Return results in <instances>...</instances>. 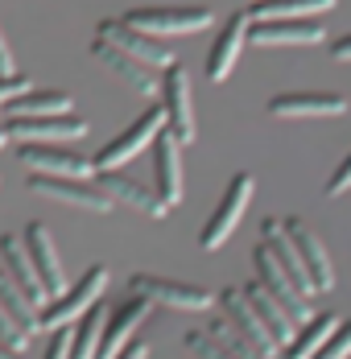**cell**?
Wrapping results in <instances>:
<instances>
[{
  "label": "cell",
  "mask_w": 351,
  "mask_h": 359,
  "mask_svg": "<svg viewBox=\"0 0 351 359\" xmlns=\"http://www.w3.org/2000/svg\"><path fill=\"white\" fill-rule=\"evenodd\" d=\"M161 108H166V128L174 133L182 144H190L199 137V124H194V100H190V74L186 67H170L161 79Z\"/></svg>",
  "instance_id": "obj_8"
},
{
  "label": "cell",
  "mask_w": 351,
  "mask_h": 359,
  "mask_svg": "<svg viewBox=\"0 0 351 359\" xmlns=\"http://www.w3.org/2000/svg\"><path fill=\"white\" fill-rule=\"evenodd\" d=\"M343 323L335 310H322L314 318H306V323L298 326V334H293V343L285 347V359H318L322 355V347H326V339L335 334V326Z\"/></svg>",
  "instance_id": "obj_26"
},
{
  "label": "cell",
  "mask_w": 351,
  "mask_h": 359,
  "mask_svg": "<svg viewBox=\"0 0 351 359\" xmlns=\"http://www.w3.org/2000/svg\"><path fill=\"white\" fill-rule=\"evenodd\" d=\"M17 161L29 174H50V178H95V161H87L83 153L62 149V144H21Z\"/></svg>",
  "instance_id": "obj_9"
},
{
  "label": "cell",
  "mask_w": 351,
  "mask_h": 359,
  "mask_svg": "<svg viewBox=\"0 0 351 359\" xmlns=\"http://www.w3.org/2000/svg\"><path fill=\"white\" fill-rule=\"evenodd\" d=\"M91 54H95V58H100L116 79H124L137 95H145V100H153V95L161 91V83L153 79V67H145L140 58L124 54L120 46H112V41H104V37H91Z\"/></svg>",
  "instance_id": "obj_16"
},
{
  "label": "cell",
  "mask_w": 351,
  "mask_h": 359,
  "mask_svg": "<svg viewBox=\"0 0 351 359\" xmlns=\"http://www.w3.org/2000/svg\"><path fill=\"white\" fill-rule=\"evenodd\" d=\"M252 190H256V178H252V174H236V178L227 182V190L219 194V203L211 207L207 223H203V231H199V248L215 252V248L227 244V236L240 227L248 203H252Z\"/></svg>",
  "instance_id": "obj_3"
},
{
  "label": "cell",
  "mask_w": 351,
  "mask_h": 359,
  "mask_svg": "<svg viewBox=\"0 0 351 359\" xmlns=\"http://www.w3.org/2000/svg\"><path fill=\"white\" fill-rule=\"evenodd\" d=\"M145 355H149V343H137V339H133V343H128L116 359H145Z\"/></svg>",
  "instance_id": "obj_38"
},
{
  "label": "cell",
  "mask_w": 351,
  "mask_h": 359,
  "mask_svg": "<svg viewBox=\"0 0 351 359\" xmlns=\"http://www.w3.org/2000/svg\"><path fill=\"white\" fill-rule=\"evenodd\" d=\"M0 120H4V108H0Z\"/></svg>",
  "instance_id": "obj_43"
},
{
  "label": "cell",
  "mask_w": 351,
  "mask_h": 359,
  "mask_svg": "<svg viewBox=\"0 0 351 359\" xmlns=\"http://www.w3.org/2000/svg\"><path fill=\"white\" fill-rule=\"evenodd\" d=\"M252 277H256V281H260V285L269 289L281 306L298 318V326L306 323V318H314V302H310V297L298 289V281L281 269V260L273 256L269 244H256V248H252Z\"/></svg>",
  "instance_id": "obj_6"
},
{
  "label": "cell",
  "mask_w": 351,
  "mask_h": 359,
  "mask_svg": "<svg viewBox=\"0 0 351 359\" xmlns=\"http://www.w3.org/2000/svg\"><path fill=\"white\" fill-rule=\"evenodd\" d=\"M0 302L13 310V318L21 323V330H25L29 339L41 330V302H37L34 293L21 285V281H17V277L4 269V264H0Z\"/></svg>",
  "instance_id": "obj_25"
},
{
  "label": "cell",
  "mask_w": 351,
  "mask_h": 359,
  "mask_svg": "<svg viewBox=\"0 0 351 359\" xmlns=\"http://www.w3.org/2000/svg\"><path fill=\"white\" fill-rule=\"evenodd\" d=\"M153 178H157L153 186L166 198V207H178L186 182H182V141L170 128H161V137L153 141Z\"/></svg>",
  "instance_id": "obj_17"
},
{
  "label": "cell",
  "mask_w": 351,
  "mask_h": 359,
  "mask_svg": "<svg viewBox=\"0 0 351 359\" xmlns=\"http://www.w3.org/2000/svg\"><path fill=\"white\" fill-rule=\"evenodd\" d=\"M87 137L79 116H37V120H8V141L17 144H70Z\"/></svg>",
  "instance_id": "obj_14"
},
{
  "label": "cell",
  "mask_w": 351,
  "mask_h": 359,
  "mask_svg": "<svg viewBox=\"0 0 351 359\" xmlns=\"http://www.w3.org/2000/svg\"><path fill=\"white\" fill-rule=\"evenodd\" d=\"M149 310H153V302H145V297H128L124 306H112V314H107V326H104V347H100V359H116L128 343H133V334L140 330V323L149 318Z\"/></svg>",
  "instance_id": "obj_21"
},
{
  "label": "cell",
  "mask_w": 351,
  "mask_h": 359,
  "mask_svg": "<svg viewBox=\"0 0 351 359\" xmlns=\"http://www.w3.org/2000/svg\"><path fill=\"white\" fill-rule=\"evenodd\" d=\"M244 293H248V302L256 306V314L265 318V326L277 334V343H281V347H289V343H293V334H298V318H293V314H289V310H285V306H281L277 297L260 285L256 277L244 285Z\"/></svg>",
  "instance_id": "obj_24"
},
{
  "label": "cell",
  "mask_w": 351,
  "mask_h": 359,
  "mask_svg": "<svg viewBox=\"0 0 351 359\" xmlns=\"http://www.w3.org/2000/svg\"><path fill=\"white\" fill-rule=\"evenodd\" d=\"M335 4L339 0H265V4H252V21H314Z\"/></svg>",
  "instance_id": "obj_29"
},
{
  "label": "cell",
  "mask_w": 351,
  "mask_h": 359,
  "mask_svg": "<svg viewBox=\"0 0 351 359\" xmlns=\"http://www.w3.org/2000/svg\"><path fill=\"white\" fill-rule=\"evenodd\" d=\"M0 359H25V355H21V351H13L8 343H0Z\"/></svg>",
  "instance_id": "obj_40"
},
{
  "label": "cell",
  "mask_w": 351,
  "mask_h": 359,
  "mask_svg": "<svg viewBox=\"0 0 351 359\" xmlns=\"http://www.w3.org/2000/svg\"><path fill=\"white\" fill-rule=\"evenodd\" d=\"M347 190H351V153L335 165V174L326 182V198H339V194H347Z\"/></svg>",
  "instance_id": "obj_35"
},
{
  "label": "cell",
  "mask_w": 351,
  "mask_h": 359,
  "mask_svg": "<svg viewBox=\"0 0 351 359\" xmlns=\"http://www.w3.org/2000/svg\"><path fill=\"white\" fill-rule=\"evenodd\" d=\"M70 111H74V100L67 91H37L34 87L4 108V120H37V116H70Z\"/></svg>",
  "instance_id": "obj_28"
},
{
  "label": "cell",
  "mask_w": 351,
  "mask_h": 359,
  "mask_svg": "<svg viewBox=\"0 0 351 359\" xmlns=\"http://www.w3.org/2000/svg\"><path fill=\"white\" fill-rule=\"evenodd\" d=\"M25 91H34L29 74H0V108H8L13 100H21Z\"/></svg>",
  "instance_id": "obj_34"
},
{
  "label": "cell",
  "mask_w": 351,
  "mask_h": 359,
  "mask_svg": "<svg viewBox=\"0 0 351 359\" xmlns=\"http://www.w3.org/2000/svg\"><path fill=\"white\" fill-rule=\"evenodd\" d=\"M331 58H335V62H351V34H343L331 46Z\"/></svg>",
  "instance_id": "obj_37"
},
{
  "label": "cell",
  "mask_w": 351,
  "mask_h": 359,
  "mask_svg": "<svg viewBox=\"0 0 351 359\" xmlns=\"http://www.w3.org/2000/svg\"><path fill=\"white\" fill-rule=\"evenodd\" d=\"M343 111H347V95H335V91H285L269 100V116L277 120H326Z\"/></svg>",
  "instance_id": "obj_12"
},
{
  "label": "cell",
  "mask_w": 351,
  "mask_h": 359,
  "mask_svg": "<svg viewBox=\"0 0 351 359\" xmlns=\"http://www.w3.org/2000/svg\"><path fill=\"white\" fill-rule=\"evenodd\" d=\"M207 330L223 343V347H227V351H232V355H240V359H269L265 351H260V343H256V339H248L244 330L232 323L223 310H219V314L211 310V314H207Z\"/></svg>",
  "instance_id": "obj_30"
},
{
  "label": "cell",
  "mask_w": 351,
  "mask_h": 359,
  "mask_svg": "<svg viewBox=\"0 0 351 359\" xmlns=\"http://www.w3.org/2000/svg\"><path fill=\"white\" fill-rule=\"evenodd\" d=\"M25 244H29V256L37 264V277H41V289H46V302L50 297H62L67 293V273H62V260H58V248H54V236L46 223H29L25 231Z\"/></svg>",
  "instance_id": "obj_15"
},
{
  "label": "cell",
  "mask_w": 351,
  "mask_h": 359,
  "mask_svg": "<svg viewBox=\"0 0 351 359\" xmlns=\"http://www.w3.org/2000/svg\"><path fill=\"white\" fill-rule=\"evenodd\" d=\"M248 13H232L227 21H223V29L215 34V41H211L207 50V83H223L227 74L236 71V62H240V50L248 46Z\"/></svg>",
  "instance_id": "obj_13"
},
{
  "label": "cell",
  "mask_w": 351,
  "mask_h": 359,
  "mask_svg": "<svg viewBox=\"0 0 351 359\" xmlns=\"http://www.w3.org/2000/svg\"><path fill=\"white\" fill-rule=\"evenodd\" d=\"M112 306H91L79 323L70 326V359H100V347H104V326Z\"/></svg>",
  "instance_id": "obj_27"
},
{
  "label": "cell",
  "mask_w": 351,
  "mask_h": 359,
  "mask_svg": "<svg viewBox=\"0 0 351 359\" xmlns=\"http://www.w3.org/2000/svg\"><path fill=\"white\" fill-rule=\"evenodd\" d=\"M95 37H104V41H112V46H120L124 54H133V58H140L145 67H161V71H170L174 67V50H166L157 37L140 34V29H133L128 21H100L95 25Z\"/></svg>",
  "instance_id": "obj_11"
},
{
  "label": "cell",
  "mask_w": 351,
  "mask_h": 359,
  "mask_svg": "<svg viewBox=\"0 0 351 359\" xmlns=\"http://www.w3.org/2000/svg\"><path fill=\"white\" fill-rule=\"evenodd\" d=\"M260 244H269L273 248V256L281 260V269L298 281V289L314 302V277H310V269H306V260H302V252H298V244H293V236L285 231V219H265L260 223Z\"/></svg>",
  "instance_id": "obj_19"
},
{
  "label": "cell",
  "mask_w": 351,
  "mask_h": 359,
  "mask_svg": "<svg viewBox=\"0 0 351 359\" xmlns=\"http://www.w3.org/2000/svg\"><path fill=\"white\" fill-rule=\"evenodd\" d=\"M0 74H13V50H8L4 34H0Z\"/></svg>",
  "instance_id": "obj_39"
},
{
  "label": "cell",
  "mask_w": 351,
  "mask_h": 359,
  "mask_svg": "<svg viewBox=\"0 0 351 359\" xmlns=\"http://www.w3.org/2000/svg\"><path fill=\"white\" fill-rule=\"evenodd\" d=\"M107 293V269L104 264H91L79 281H70L62 297H50L41 306V330H67L74 326L91 306H100Z\"/></svg>",
  "instance_id": "obj_1"
},
{
  "label": "cell",
  "mask_w": 351,
  "mask_h": 359,
  "mask_svg": "<svg viewBox=\"0 0 351 359\" xmlns=\"http://www.w3.org/2000/svg\"><path fill=\"white\" fill-rule=\"evenodd\" d=\"M4 144H8V128H4V124H0V149H4Z\"/></svg>",
  "instance_id": "obj_41"
},
{
  "label": "cell",
  "mask_w": 351,
  "mask_h": 359,
  "mask_svg": "<svg viewBox=\"0 0 351 359\" xmlns=\"http://www.w3.org/2000/svg\"><path fill=\"white\" fill-rule=\"evenodd\" d=\"M186 347L194 351V359H240V355H232L211 330H190V334H186Z\"/></svg>",
  "instance_id": "obj_31"
},
{
  "label": "cell",
  "mask_w": 351,
  "mask_h": 359,
  "mask_svg": "<svg viewBox=\"0 0 351 359\" xmlns=\"http://www.w3.org/2000/svg\"><path fill=\"white\" fill-rule=\"evenodd\" d=\"M41 359H70V326L67 330H54V339H50V347L41 351Z\"/></svg>",
  "instance_id": "obj_36"
},
{
  "label": "cell",
  "mask_w": 351,
  "mask_h": 359,
  "mask_svg": "<svg viewBox=\"0 0 351 359\" xmlns=\"http://www.w3.org/2000/svg\"><path fill=\"white\" fill-rule=\"evenodd\" d=\"M95 186L104 190L112 203H124V207H133V211H140V215L149 219H166V198L157 194V186H149V182L140 178H128V174H120V170H95Z\"/></svg>",
  "instance_id": "obj_10"
},
{
  "label": "cell",
  "mask_w": 351,
  "mask_h": 359,
  "mask_svg": "<svg viewBox=\"0 0 351 359\" xmlns=\"http://www.w3.org/2000/svg\"><path fill=\"white\" fill-rule=\"evenodd\" d=\"M133 297H145L153 306H170V310H186V314H207L215 310V293L194 281H170V277H149V273H133Z\"/></svg>",
  "instance_id": "obj_4"
},
{
  "label": "cell",
  "mask_w": 351,
  "mask_h": 359,
  "mask_svg": "<svg viewBox=\"0 0 351 359\" xmlns=\"http://www.w3.org/2000/svg\"><path fill=\"white\" fill-rule=\"evenodd\" d=\"M219 310H223V314H227L232 323L240 326V330H244L248 339H256L265 355H269V359H277V351H281L277 334H273V330L265 326V318L256 314V306L248 302L244 285H232V289H223V293H219Z\"/></svg>",
  "instance_id": "obj_18"
},
{
  "label": "cell",
  "mask_w": 351,
  "mask_h": 359,
  "mask_svg": "<svg viewBox=\"0 0 351 359\" xmlns=\"http://www.w3.org/2000/svg\"><path fill=\"white\" fill-rule=\"evenodd\" d=\"M120 21L149 37H170V34H199L215 25V13L207 4H149V8H128Z\"/></svg>",
  "instance_id": "obj_2"
},
{
  "label": "cell",
  "mask_w": 351,
  "mask_h": 359,
  "mask_svg": "<svg viewBox=\"0 0 351 359\" xmlns=\"http://www.w3.org/2000/svg\"><path fill=\"white\" fill-rule=\"evenodd\" d=\"M318 359H351V318H343L335 326V334L326 339V347H322Z\"/></svg>",
  "instance_id": "obj_33"
},
{
  "label": "cell",
  "mask_w": 351,
  "mask_h": 359,
  "mask_svg": "<svg viewBox=\"0 0 351 359\" xmlns=\"http://www.w3.org/2000/svg\"><path fill=\"white\" fill-rule=\"evenodd\" d=\"M285 231L293 236V244L302 252V260H306V269H310V277H314V289L318 293H331L335 289V264H331V256L322 248V240H318V231L310 223H302L298 215L285 219Z\"/></svg>",
  "instance_id": "obj_22"
},
{
  "label": "cell",
  "mask_w": 351,
  "mask_h": 359,
  "mask_svg": "<svg viewBox=\"0 0 351 359\" xmlns=\"http://www.w3.org/2000/svg\"><path fill=\"white\" fill-rule=\"evenodd\" d=\"M29 190L41 194V198H50V203L79 207V211H91V215H107V211L116 207L91 178H50V174H29Z\"/></svg>",
  "instance_id": "obj_7"
},
{
  "label": "cell",
  "mask_w": 351,
  "mask_h": 359,
  "mask_svg": "<svg viewBox=\"0 0 351 359\" xmlns=\"http://www.w3.org/2000/svg\"><path fill=\"white\" fill-rule=\"evenodd\" d=\"M326 29L318 21H252L248 25V46L273 50V46H318Z\"/></svg>",
  "instance_id": "obj_20"
},
{
  "label": "cell",
  "mask_w": 351,
  "mask_h": 359,
  "mask_svg": "<svg viewBox=\"0 0 351 359\" xmlns=\"http://www.w3.org/2000/svg\"><path fill=\"white\" fill-rule=\"evenodd\" d=\"M252 4H265V0H252Z\"/></svg>",
  "instance_id": "obj_42"
},
{
  "label": "cell",
  "mask_w": 351,
  "mask_h": 359,
  "mask_svg": "<svg viewBox=\"0 0 351 359\" xmlns=\"http://www.w3.org/2000/svg\"><path fill=\"white\" fill-rule=\"evenodd\" d=\"M0 260H4V269H8V273H13V277H17V281H21V285L46 306V289H41V277H37V264H34V256H29L25 236L4 231V236H0Z\"/></svg>",
  "instance_id": "obj_23"
},
{
  "label": "cell",
  "mask_w": 351,
  "mask_h": 359,
  "mask_svg": "<svg viewBox=\"0 0 351 359\" xmlns=\"http://www.w3.org/2000/svg\"><path fill=\"white\" fill-rule=\"evenodd\" d=\"M161 128H166V108L161 104H149V108L140 111L137 120L120 133V137H112V141L91 157L95 161V170H120L124 161H133L140 149H149V144L161 137Z\"/></svg>",
  "instance_id": "obj_5"
},
{
  "label": "cell",
  "mask_w": 351,
  "mask_h": 359,
  "mask_svg": "<svg viewBox=\"0 0 351 359\" xmlns=\"http://www.w3.org/2000/svg\"><path fill=\"white\" fill-rule=\"evenodd\" d=\"M0 343H8V347L21 351V355H25V347H29V334L21 330V323L13 318V310H8L4 302H0Z\"/></svg>",
  "instance_id": "obj_32"
}]
</instances>
